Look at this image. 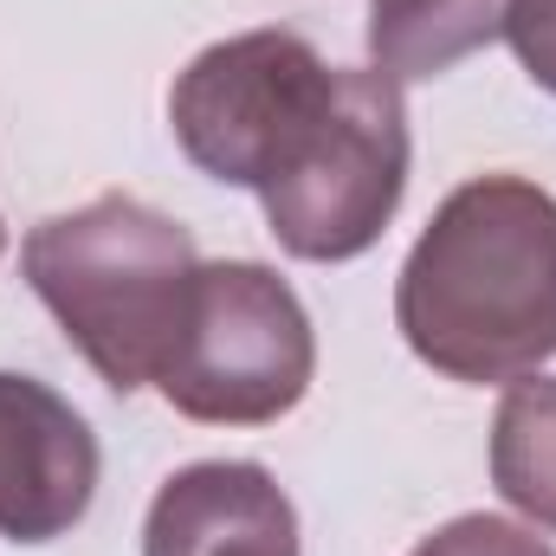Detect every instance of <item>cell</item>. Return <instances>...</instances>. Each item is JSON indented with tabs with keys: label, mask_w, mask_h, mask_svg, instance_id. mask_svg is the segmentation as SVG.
<instances>
[{
	"label": "cell",
	"mask_w": 556,
	"mask_h": 556,
	"mask_svg": "<svg viewBox=\"0 0 556 556\" xmlns=\"http://www.w3.org/2000/svg\"><path fill=\"white\" fill-rule=\"evenodd\" d=\"M266 227L291 260L343 266L382 240L408 194V104L382 72L330 65L311 111L278 137L260 175Z\"/></svg>",
	"instance_id": "3957f363"
},
{
	"label": "cell",
	"mask_w": 556,
	"mask_h": 556,
	"mask_svg": "<svg viewBox=\"0 0 556 556\" xmlns=\"http://www.w3.org/2000/svg\"><path fill=\"white\" fill-rule=\"evenodd\" d=\"M511 0H369V59L382 78L415 85L505 39Z\"/></svg>",
	"instance_id": "ba28073f"
},
{
	"label": "cell",
	"mask_w": 556,
	"mask_h": 556,
	"mask_svg": "<svg viewBox=\"0 0 556 556\" xmlns=\"http://www.w3.org/2000/svg\"><path fill=\"white\" fill-rule=\"evenodd\" d=\"M395 324L446 382H518L556 356V201L525 175L459 181L395 278Z\"/></svg>",
	"instance_id": "6da1fadb"
},
{
	"label": "cell",
	"mask_w": 556,
	"mask_h": 556,
	"mask_svg": "<svg viewBox=\"0 0 556 556\" xmlns=\"http://www.w3.org/2000/svg\"><path fill=\"white\" fill-rule=\"evenodd\" d=\"M98 433L59 389L0 369V538H65L98 498Z\"/></svg>",
	"instance_id": "8992f818"
},
{
	"label": "cell",
	"mask_w": 556,
	"mask_h": 556,
	"mask_svg": "<svg viewBox=\"0 0 556 556\" xmlns=\"http://www.w3.org/2000/svg\"><path fill=\"white\" fill-rule=\"evenodd\" d=\"M20 273L104 389L137 395L162 376L188 291H194V233L155 214L137 194H98L72 214H52L26 233Z\"/></svg>",
	"instance_id": "7a4b0ae2"
},
{
	"label": "cell",
	"mask_w": 556,
	"mask_h": 556,
	"mask_svg": "<svg viewBox=\"0 0 556 556\" xmlns=\"http://www.w3.org/2000/svg\"><path fill=\"white\" fill-rule=\"evenodd\" d=\"M142 556H298V511L266 466H181L142 518Z\"/></svg>",
	"instance_id": "52a82bcc"
},
{
	"label": "cell",
	"mask_w": 556,
	"mask_h": 556,
	"mask_svg": "<svg viewBox=\"0 0 556 556\" xmlns=\"http://www.w3.org/2000/svg\"><path fill=\"white\" fill-rule=\"evenodd\" d=\"M492 485L518 518L556 531V376L505 382L492 415Z\"/></svg>",
	"instance_id": "9c48e42d"
},
{
	"label": "cell",
	"mask_w": 556,
	"mask_h": 556,
	"mask_svg": "<svg viewBox=\"0 0 556 556\" xmlns=\"http://www.w3.org/2000/svg\"><path fill=\"white\" fill-rule=\"evenodd\" d=\"M0 253H7V227H0Z\"/></svg>",
	"instance_id": "7c38bea8"
},
{
	"label": "cell",
	"mask_w": 556,
	"mask_h": 556,
	"mask_svg": "<svg viewBox=\"0 0 556 556\" xmlns=\"http://www.w3.org/2000/svg\"><path fill=\"white\" fill-rule=\"evenodd\" d=\"M408 556H556L538 531L511 525V518H492V511H466L453 525H440L433 538H420Z\"/></svg>",
	"instance_id": "30bf717a"
},
{
	"label": "cell",
	"mask_w": 556,
	"mask_h": 556,
	"mask_svg": "<svg viewBox=\"0 0 556 556\" xmlns=\"http://www.w3.org/2000/svg\"><path fill=\"white\" fill-rule=\"evenodd\" d=\"M505 39H511L518 65L531 72V85H544L556 98V0H511L505 7Z\"/></svg>",
	"instance_id": "8fae6325"
},
{
	"label": "cell",
	"mask_w": 556,
	"mask_h": 556,
	"mask_svg": "<svg viewBox=\"0 0 556 556\" xmlns=\"http://www.w3.org/2000/svg\"><path fill=\"white\" fill-rule=\"evenodd\" d=\"M317 330L298 291L260 260L194 273L181 337L155 376L162 402L201 427H266L311 395Z\"/></svg>",
	"instance_id": "277c9868"
},
{
	"label": "cell",
	"mask_w": 556,
	"mask_h": 556,
	"mask_svg": "<svg viewBox=\"0 0 556 556\" xmlns=\"http://www.w3.org/2000/svg\"><path fill=\"white\" fill-rule=\"evenodd\" d=\"M330 65L317 59L311 39L298 33H233L207 52L188 59V72L168 91V124L181 155L227 181V188H260L278 137L311 111L324 91Z\"/></svg>",
	"instance_id": "5b68a950"
}]
</instances>
